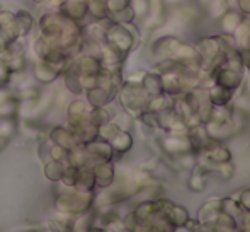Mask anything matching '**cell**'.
Masks as SVG:
<instances>
[{
    "instance_id": "12",
    "label": "cell",
    "mask_w": 250,
    "mask_h": 232,
    "mask_svg": "<svg viewBox=\"0 0 250 232\" xmlns=\"http://www.w3.org/2000/svg\"><path fill=\"white\" fill-rule=\"evenodd\" d=\"M233 174H235V166L231 161L223 162V164H216V169H214V173H213V176L220 178L221 181H227V179H230Z\"/></svg>"
},
{
    "instance_id": "9",
    "label": "cell",
    "mask_w": 250,
    "mask_h": 232,
    "mask_svg": "<svg viewBox=\"0 0 250 232\" xmlns=\"http://www.w3.org/2000/svg\"><path fill=\"white\" fill-rule=\"evenodd\" d=\"M209 121L216 123V125H228V123L233 121V110H231L230 104L228 106H213Z\"/></svg>"
},
{
    "instance_id": "11",
    "label": "cell",
    "mask_w": 250,
    "mask_h": 232,
    "mask_svg": "<svg viewBox=\"0 0 250 232\" xmlns=\"http://www.w3.org/2000/svg\"><path fill=\"white\" fill-rule=\"evenodd\" d=\"M204 7L208 9L209 16L213 17V19L218 21L228 9H230L231 3H230V0H208Z\"/></svg>"
},
{
    "instance_id": "14",
    "label": "cell",
    "mask_w": 250,
    "mask_h": 232,
    "mask_svg": "<svg viewBox=\"0 0 250 232\" xmlns=\"http://www.w3.org/2000/svg\"><path fill=\"white\" fill-rule=\"evenodd\" d=\"M237 226H238V231L250 232V210H244L242 217L237 220Z\"/></svg>"
},
{
    "instance_id": "5",
    "label": "cell",
    "mask_w": 250,
    "mask_h": 232,
    "mask_svg": "<svg viewBox=\"0 0 250 232\" xmlns=\"http://www.w3.org/2000/svg\"><path fill=\"white\" fill-rule=\"evenodd\" d=\"M208 96H209V101L213 103V106H228L233 101L235 91L227 89V87L218 86V84L213 82L208 87Z\"/></svg>"
},
{
    "instance_id": "6",
    "label": "cell",
    "mask_w": 250,
    "mask_h": 232,
    "mask_svg": "<svg viewBox=\"0 0 250 232\" xmlns=\"http://www.w3.org/2000/svg\"><path fill=\"white\" fill-rule=\"evenodd\" d=\"M245 14H242L237 7H230L223 16L220 17V26H221V33H228V34H233L235 29L238 27V24L242 23Z\"/></svg>"
},
{
    "instance_id": "3",
    "label": "cell",
    "mask_w": 250,
    "mask_h": 232,
    "mask_svg": "<svg viewBox=\"0 0 250 232\" xmlns=\"http://www.w3.org/2000/svg\"><path fill=\"white\" fill-rule=\"evenodd\" d=\"M244 77H245V72H238V70L230 69V67H227L223 63L220 69L214 70L213 82L218 84V86H223V87H227V89H231V91H235V93H237V91L242 87Z\"/></svg>"
},
{
    "instance_id": "4",
    "label": "cell",
    "mask_w": 250,
    "mask_h": 232,
    "mask_svg": "<svg viewBox=\"0 0 250 232\" xmlns=\"http://www.w3.org/2000/svg\"><path fill=\"white\" fill-rule=\"evenodd\" d=\"M198 154L208 157L213 164H223L233 159V157H231V150L227 147V143L220 142V140H213L209 145L204 147L203 150H199Z\"/></svg>"
},
{
    "instance_id": "7",
    "label": "cell",
    "mask_w": 250,
    "mask_h": 232,
    "mask_svg": "<svg viewBox=\"0 0 250 232\" xmlns=\"http://www.w3.org/2000/svg\"><path fill=\"white\" fill-rule=\"evenodd\" d=\"M208 178H209V174H208L201 166H196L192 171H189V178H188V183H186V185H188V188L191 189V191L201 193L206 189Z\"/></svg>"
},
{
    "instance_id": "2",
    "label": "cell",
    "mask_w": 250,
    "mask_h": 232,
    "mask_svg": "<svg viewBox=\"0 0 250 232\" xmlns=\"http://www.w3.org/2000/svg\"><path fill=\"white\" fill-rule=\"evenodd\" d=\"M194 48H196V51H198V55L201 57V60H203V63L209 62V60L216 58L218 55H221V53L227 51L220 33L218 34H208V36L199 38V40L196 41Z\"/></svg>"
},
{
    "instance_id": "1",
    "label": "cell",
    "mask_w": 250,
    "mask_h": 232,
    "mask_svg": "<svg viewBox=\"0 0 250 232\" xmlns=\"http://www.w3.org/2000/svg\"><path fill=\"white\" fill-rule=\"evenodd\" d=\"M158 143H160L162 152L170 157V159L182 156V154H189V152L196 154L194 145H192L188 133H181V135H179V133H165V135L158 140Z\"/></svg>"
},
{
    "instance_id": "8",
    "label": "cell",
    "mask_w": 250,
    "mask_h": 232,
    "mask_svg": "<svg viewBox=\"0 0 250 232\" xmlns=\"http://www.w3.org/2000/svg\"><path fill=\"white\" fill-rule=\"evenodd\" d=\"M142 87L145 89L146 96H157V94L164 93V80H162V73L158 72H150L143 77Z\"/></svg>"
},
{
    "instance_id": "15",
    "label": "cell",
    "mask_w": 250,
    "mask_h": 232,
    "mask_svg": "<svg viewBox=\"0 0 250 232\" xmlns=\"http://www.w3.org/2000/svg\"><path fill=\"white\" fill-rule=\"evenodd\" d=\"M233 5L237 7L242 14H250V0H235Z\"/></svg>"
},
{
    "instance_id": "13",
    "label": "cell",
    "mask_w": 250,
    "mask_h": 232,
    "mask_svg": "<svg viewBox=\"0 0 250 232\" xmlns=\"http://www.w3.org/2000/svg\"><path fill=\"white\" fill-rule=\"evenodd\" d=\"M238 200V203L242 205L244 210H250V188H245L242 191H238L237 195H233Z\"/></svg>"
},
{
    "instance_id": "10",
    "label": "cell",
    "mask_w": 250,
    "mask_h": 232,
    "mask_svg": "<svg viewBox=\"0 0 250 232\" xmlns=\"http://www.w3.org/2000/svg\"><path fill=\"white\" fill-rule=\"evenodd\" d=\"M221 210H223L227 215L233 217L235 220H238L244 213V209L238 203V200L235 198L233 195L231 196H221Z\"/></svg>"
}]
</instances>
